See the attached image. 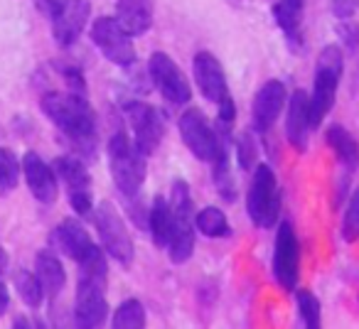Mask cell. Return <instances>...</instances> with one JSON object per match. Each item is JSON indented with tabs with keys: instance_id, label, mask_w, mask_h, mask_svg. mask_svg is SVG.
I'll return each mask as SVG.
<instances>
[{
	"instance_id": "6da1fadb",
	"label": "cell",
	"mask_w": 359,
	"mask_h": 329,
	"mask_svg": "<svg viewBox=\"0 0 359 329\" xmlns=\"http://www.w3.org/2000/svg\"><path fill=\"white\" fill-rule=\"evenodd\" d=\"M42 111L81 153L94 150L96 118L84 94H79V91H50L42 96Z\"/></svg>"
},
{
	"instance_id": "7a4b0ae2",
	"label": "cell",
	"mask_w": 359,
	"mask_h": 329,
	"mask_svg": "<svg viewBox=\"0 0 359 329\" xmlns=\"http://www.w3.org/2000/svg\"><path fill=\"white\" fill-rule=\"evenodd\" d=\"M109 164L111 177H114L118 192L126 200H135L148 175L145 155L138 150V145L126 133H114L109 140Z\"/></svg>"
},
{
	"instance_id": "3957f363",
	"label": "cell",
	"mask_w": 359,
	"mask_h": 329,
	"mask_svg": "<svg viewBox=\"0 0 359 329\" xmlns=\"http://www.w3.org/2000/svg\"><path fill=\"white\" fill-rule=\"evenodd\" d=\"M342 71H344L342 47H337V45L323 47V52H320V57H318V66H315L313 94L308 96L313 128H318V125L323 123L325 115L332 111L334 96H337V84H339V79H342Z\"/></svg>"
},
{
	"instance_id": "277c9868",
	"label": "cell",
	"mask_w": 359,
	"mask_h": 329,
	"mask_svg": "<svg viewBox=\"0 0 359 329\" xmlns=\"http://www.w3.org/2000/svg\"><path fill=\"white\" fill-rule=\"evenodd\" d=\"M170 204L175 211V229L170 236L168 253L170 260L177 265L187 263L195 253V206H192V195L187 182L177 180L172 185V197H170Z\"/></svg>"
},
{
	"instance_id": "5b68a950",
	"label": "cell",
	"mask_w": 359,
	"mask_h": 329,
	"mask_svg": "<svg viewBox=\"0 0 359 329\" xmlns=\"http://www.w3.org/2000/svg\"><path fill=\"white\" fill-rule=\"evenodd\" d=\"M246 211L259 229H271L278 221L280 195L276 175L269 164H259L254 170V180H251L249 195H246Z\"/></svg>"
},
{
	"instance_id": "8992f818",
	"label": "cell",
	"mask_w": 359,
	"mask_h": 329,
	"mask_svg": "<svg viewBox=\"0 0 359 329\" xmlns=\"http://www.w3.org/2000/svg\"><path fill=\"white\" fill-rule=\"evenodd\" d=\"M96 229H99V239H101V248L111 255L114 260H118L121 265L128 268L135 258V248H133V239H130L128 229H126L123 216L118 214L111 202H101L96 206Z\"/></svg>"
},
{
	"instance_id": "52a82bcc",
	"label": "cell",
	"mask_w": 359,
	"mask_h": 329,
	"mask_svg": "<svg viewBox=\"0 0 359 329\" xmlns=\"http://www.w3.org/2000/svg\"><path fill=\"white\" fill-rule=\"evenodd\" d=\"M91 42L101 50V55L118 66H130L135 62L133 37L121 27L116 18H96L91 25Z\"/></svg>"
},
{
	"instance_id": "ba28073f",
	"label": "cell",
	"mask_w": 359,
	"mask_h": 329,
	"mask_svg": "<svg viewBox=\"0 0 359 329\" xmlns=\"http://www.w3.org/2000/svg\"><path fill=\"white\" fill-rule=\"evenodd\" d=\"M273 275L276 283L285 293H293L298 288L300 278V244L295 229L290 221H283L278 226L276 234V246H273Z\"/></svg>"
},
{
	"instance_id": "9c48e42d",
	"label": "cell",
	"mask_w": 359,
	"mask_h": 329,
	"mask_svg": "<svg viewBox=\"0 0 359 329\" xmlns=\"http://www.w3.org/2000/svg\"><path fill=\"white\" fill-rule=\"evenodd\" d=\"M180 138L187 145L192 155L202 162H212L217 158L222 148V138L215 128L210 125V120L202 115V111L190 108L180 115Z\"/></svg>"
},
{
	"instance_id": "30bf717a",
	"label": "cell",
	"mask_w": 359,
	"mask_h": 329,
	"mask_svg": "<svg viewBox=\"0 0 359 329\" xmlns=\"http://www.w3.org/2000/svg\"><path fill=\"white\" fill-rule=\"evenodd\" d=\"M126 115H128L130 130H133V143L138 145L140 153L148 158L155 150L160 148V140H163L165 125L160 113L145 101H128L123 106Z\"/></svg>"
},
{
	"instance_id": "8fae6325",
	"label": "cell",
	"mask_w": 359,
	"mask_h": 329,
	"mask_svg": "<svg viewBox=\"0 0 359 329\" xmlns=\"http://www.w3.org/2000/svg\"><path fill=\"white\" fill-rule=\"evenodd\" d=\"M148 74L153 79V84L158 86L160 94H163V99H168L170 104L185 106L190 101L192 91L185 74L180 71L172 57H168L165 52H153V57L148 59Z\"/></svg>"
},
{
	"instance_id": "7c38bea8",
	"label": "cell",
	"mask_w": 359,
	"mask_h": 329,
	"mask_svg": "<svg viewBox=\"0 0 359 329\" xmlns=\"http://www.w3.org/2000/svg\"><path fill=\"white\" fill-rule=\"evenodd\" d=\"M55 170H57V175H60V180L65 182L72 209L79 216L91 214V209H94V200H91V177L84 164L76 158H57Z\"/></svg>"
},
{
	"instance_id": "4fadbf2b",
	"label": "cell",
	"mask_w": 359,
	"mask_h": 329,
	"mask_svg": "<svg viewBox=\"0 0 359 329\" xmlns=\"http://www.w3.org/2000/svg\"><path fill=\"white\" fill-rule=\"evenodd\" d=\"M285 104H288V91H285L283 81H266L254 96V106H251V120H254L256 133H269L273 123L280 118Z\"/></svg>"
},
{
	"instance_id": "5bb4252c",
	"label": "cell",
	"mask_w": 359,
	"mask_h": 329,
	"mask_svg": "<svg viewBox=\"0 0 359 329\" xmlns=\"http://www.w3.org/2000/svg\"><path fill=\"white\" fill-rule=\"evenodd\" d=\"M106 283L89 278H79L76 288V304H74V319L79 327H99L106 322L109 314V302L104 293Z\"/></svg>"
},
{
	"instance_id": "9a60e30c",
	"label": "cell",
	"mask_w": 359,
	"mask_h": 329,
	"mask_svg": "<svg viewBox=\"0 0 359 329\" xmlns=\"http://www.w3.org/2000/svg\"><path fill=\"white\" fill-rule=\"evenodd\" d=\"M192 71H195L197 89L202 91L207 101L212 104H219L226 94H229V86H226V76L222 69V62L217 59L212 52H197L195 59H192Z\"/></svg>"
},
{
	"instance_id": "2e32d148",
	"label": "cell",
	"mask_w": 359,
	"mask_h": 329,
	"mask_svg": "<svg viewBox=\"0 0 359 329\" xmlns=\"http://www.w3.org/2000/svg\"><path fill=\"white\" fill-rule=\"evenodd\" d=\"M285 138L298 153L308 150V138L313 130V118H310V104L305 91H293L285 104Z\"/></svg>"
},
{
	"instance_id": "e0dca14e",
	"label": "cell",
	"mask_w": 359,
	"mask_h": 329,
	"mask_svg": "<svg viewBox=\"0 0 359 329\" xmlns=\"http://www.w3.org/2000/svg\"><path fill=\"white\" fill-rule=\"evenodd\" d=\"M89 0H69L62 8L60 15L52 18V30H55V40L62 47H69L79 40V35L84 32V25L89 20Z\"/></svg>"
},
{
	"instance_id": "ac0fdd59",
	"label": "cell",
	"mask_w": 359,
	"mask_h": 329,
	"mask_svg": "<svg viewBox=\"0 0 359 329\" xmlns=\"http://www.w3.org/2000/svg\"><path fill=\"white\" fill-rule=\"evenodd\" d=\"M22 170H25V180L35 200L42 204H52L57 200V177L55 170L40 158L37 153H25L22 158Z\"/></svg>"
},
{
	"instance_id": "d6986e66",
	"label": "cell",
	"mask_w": 359,
	"mask_h": 329,
	"mask_svg": "<svg viewBox=\"0 0 359 329\" xmlns=\"http://www.w3.org/2000/svg\"><path fill=\"white\" fill-rule=\"evenodd\" d=\"M153 0H118L116 3V20L130 37H138L153 27Z\"/></svg>"
},
{
	"instance_id": "ffe728a7",
	"label": "cell",
	"mask_w": 359,
	"mask_h": 329,
	"mask_svg": "<svg viewBox=\"0 0 359 329\" xmlns=\"http://www.w3.org/2000/svg\"><path fill=\"white\" fill-rule=\"evenodd\" d=\"M52 239H55V244L60 246L62 253H67L72 260H79L81 255L94 246L91 236L86 234V229L76 219L62 221V224L55 229V236H52Z\"/></svg>"
},
{
	"instance_id": "44dd1931",
	"label": "cell",
	"mask_w": 359,
	"mask_h": 329,
	"mask_svg": "<svg viewBox=\"0 0 359 329\" xmlns=\"http://www.w3.org/2000/svg\"><path fill=\"white\" fill-rule=\"evenodd\" d=\"M148 229L150 236H153V244L158 248H168L170 236H172L175 229V211L170 200H165V197H155L153 200V204L148 209Z\"/></svg>"
},
{
	"instance_id": "7402d4cb",
	"label": "cell",
	"mask_w": 359,
	"mask_h": 329,
	"mask_svg": "<svg viewBox=\"0 0 359 329\" xmlns=\"http://www.w3.org/2000/svg\"><path fill=\"white\" fill-rule=\"evenodd\" d=\"M327 145L334 150L339 164L347 172H354L359 167V143L354 140V135L349 133L344 125L334 123L327 128Z\"/></svg>"
},
{
	"instance_id": "603a6c76",
	"label": "cell",
	"mask_w": 359,
	"mask_h": 329,
	"mask_svg": "<svg viewBox=\"0 0 359 329\" xmlns=\"http://www.w3.org/2000/svg\"><path fill=\"white\" fill-rule=\"evenodd\" d=\"M35 268H37V280H40L42 290H45L47 298H57V295L62 293V288H65L67 283V273L65 268H62L60 258L52 253H40L35 260Z\"/></svg>"
},
{
	"instance_id": "cb8c5ba5",
	"label": "cell",
	"mask_w": 359,
	"mask_h": 329,
	"mask_svg": "<svg viewBox=\"0 0 359 329\" xmlns=\"http://www.w3.org/2000/svg\"><path fill=\"white\" fill-rule=\"evenodd\" d=\"M212 180L217 185L219 197H224L226 202L236 200V185H234V175L229 170V148H226V140H222V148L217 153V158L212 160Z\"/></svg>"
},
{
	"instance_id": "d4e9b609",
	"label": "cell",
	"mask_w": 359,
	"mask_h": 329,
	"mask_svg": "<svg viewBox=\"0 0 359 329\" xmlns=\"http://www.w3.org/2000/svg\"><path fill=\"white\" fill-rule=\"evenodd\" d=\"M195 229L207 239H224L231 234L229 219L219 206H205L195 214Z\"/></svg>"
},
{
	"instance_id": "484cf974",
	"label": "cell",
	"mask_w": 359,
	"mask_h": 329,
	"mask_svg": "<svg viewBox=\"0 0 359 329\" xmlns=\"http://www.w3.org/2000/svg\"><path fill=\"white\" fill-rule=\"evenodd\" d=\"M111 324L116 329H140L145 327V307L140 300L130 298V300H123L118 304V309L114 312L111 317Z\"/></svg>"
},
{
	"instance_id": "4316f807",
	"label": "cell",
	"mask_w": 359,
	"mask_h": 329,
	"mask_svg": "<svg viewBox=\"0 0 359 329\" xmlns=\"http://www.w3.org/2000/svg\"><path fill=\"white\" fill-rule=\"evenodd\" d=\"M15 285H18V293H20L22 302H25L27 307H40L42 298H45V290H42L37 275L27 273V270H20V273L15 275Z\"/></svg>"
},
{
	"instance_id": "83f0119b",
	"label": "cell",
	"mask_w": 359,
	"mask_h": 329,
	"mask_svg": "<svg viewBox=\"0 0 359 329\" xmlns=\"http://www.w3.org/2000/svg\"><path fill=\"white\" fill-rule=\"evenodd\" d=\"M18 177H20L18 158L8 148H0V195H8L11 190H15Z\"/></svg>"
},
{
	"instance_id": "f1b7e54d",
	"label": "cell",
	"mask_w": 359,
	"mask_h": 329,
	"mask_svg": "<svg viewBox=\"0 0 359 329\" xmlns=\"http://www.w3.org/2000/svg\"><path fill=\"white\" fill-rule=\"evenodd\" d=\"M295 302H298V314H300V319H303L305 327H310V329L320 327V317H323L320 300L315 298L313 293H308V290H298Z\"/></svg>"
},
{
	"instance_id": "f546056e",
	"label": "cell",
	"mask_w": 359,
	"mask_h": 329,
	"mask_svg": "<svg viewBox=\"0 0 359 329\" xmlns=\"http://www.w3.org/2000/svg\"><path fill=\"white\" fill-rule=\"evenodd\" d=\"M300 8H293V6H285V3H276L273 6V18L278 22V27L285 32L288 37H295L298 35V27H300Z\"/></svg>"
},
{
	"instance_id": "4dcf8cb0",
	"label": "cell",
	"mask_w": 359,
	"mask_h": 329,
	"mask_svg": "<svg viewBox=\"0 0 359 329\" xmlns=\"http://www.w3.org/2000/svg\"><path fill=\"white\" fill-rule=\"evenodd\" d=\"M342 236L344 241H357L359 239V190L352 195L347 209H344V221H342Z\"/></svg>"
},
{
	"instance_id": "1f68e13d",
	"label": "cell",
	"mask_w": 359,
	"mask_h": 329,
	"mask_svg": "<svg viewBox=\"0 0 359 329\" xmlns=\"http://www.w3.org/2000/svg\"><path fill=\"white\" fill-rule=\"evenodd\" d=\"M236 153H239V164L244 170H251L256 160V143L251 138V133H241L236 140Z\"/></svg>"
},
{
	"instance_id": "d6a6232c",
	"label": "cell",
	"mask_w": 359,
	"mask_h": 329,
	"mask_svg": "<svg viewBox=\"0 0 359 329\" xmlns=\"http://www.w3.org/2000/svg\"><path fill=\"white\" fill-rule=\"evenodd\" d=\"M339 40H342V47L347 52H357L359 50V25L349 20H342V25L337 27Z\"/></svg>"
},
{
	"instance_id": "836d02e7",
	"label": "cell",
	"mask_w": 359,
	"mask_h": 329,
	"mask_svg": "<svg viewBox=\"0 0 359 329\" xmlns=\"http://www.w3.org/2000/svg\"><path fill=\"white\" fill-rule=\"evenodd\" d=\"M359 8V0H332V10L339 20H349Z\"/></svg>"
},
{
	"instance_id": "e575fe53",
	"label": "cell",
	"mask_w": 359,
	"mask_h": 329,
	"mask_svg": "<svg viewBox=\"0 0 359 329\" xmlns=\"http://www.w3.org/2000/svg\"><path fill=\"white\" fill-rule=\"evenodd\" d=\"M67 3H69V0H35L37 10H40L42 15H47V18H55V15H60V13H62V8H65Z\"/></svg>"
},
{
	"instance_id": "d590c367",
	"label": "cell",
	"mask_w": 359,
	"mask_h": 329,
	"mask_svg": "<svg viewBox=\"0 0 359 329\" xmlns=\"http://www.w3.org/2000/svg\"><path fill=\"white\" fill-rule=\"evenodd\" d=\"M8 304H11V295H8V288L0 283V314H6Z\"/></svg>"
},
{
	"instance_id": "8d00e7d4",
	"label": "cell",
	"mask_w": 359,
	"mask_h": 329,
	"mask_svg": "<svg viewBox=\"0 0 359 329\" xmlns=\"http://www.w3.org/2000/svg\"><path fill=\"white\" fill-rule=\"evenodd\" d=\"M8 270V255H6V251H3V246H0V275L6 273Z\"/></svg>"
},
{
	"instance_id": "74e56055",
	"label": "cell",
	"mask_w": 359,
	"mask_h": 329,
	"mask_svg": "<svg viewBox=\"0 0 359 329\" xmlns=\"http://www.w3.org/2000/svg\"><path fill=\"white\" fill-rule=\"evenodd\" d=\"M280 3H285V6H293V8H300V10H303V6H305V0H280Z\"/></svg>"
}]
</instances>
